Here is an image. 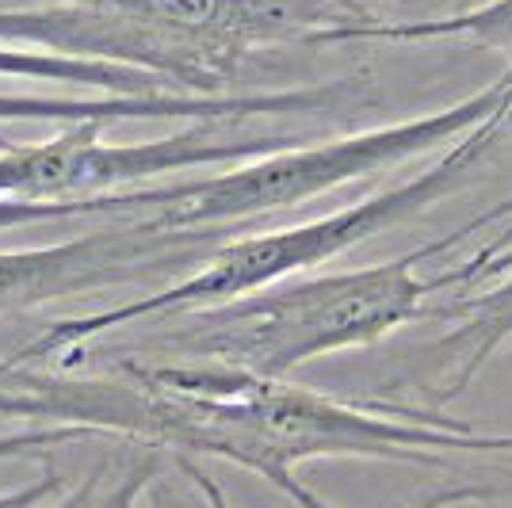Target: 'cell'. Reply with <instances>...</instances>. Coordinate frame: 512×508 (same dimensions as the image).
<instances>
[{"label":"cell","instance_id":"cell-1","mask_svg":"<svg viewBox=\"0 0 512 508\" xmlns=\"http://www.w3.org/2000/svg\"><path fill=\"white\" fill-rule=\"evenodd\" d=\"M46 417L169 459H222L299 508H333L302 486L314 459L440 466L444 455H512V432H482L436 409L352 402L291 379L180 356H119L104 375L62 371L46 386Z\"/></svg>","mask_w":512,"mask_h":508},{"label":"cell","instance_id":"cell-2","mask_svg":"<svg viewBox=\"0 0 512 508\" xmlns=\"http://www.w3.org/2000/svg\"><path fill=\"white\" fill-rule=\"evenodd\" d=\"M509 214L512 199H505L501 207H490L467 226L383 264L283 279L211 310L180 314V325L157 340V356L211 360L264 379H291V371L306 363L379 344L402 325L428 318L432 295L467 287L463 268L421 276V264Z\"/></svg>","mask_w":512,"mask_h":508},{"label":"cell","instance_id":"cell-3","mask_svg":"<svg viewBox=\"0 0 512 508\" xmlns=\"http://www.w3.org/2000/svg\"><path fill=\"white\" fill-rule=\"evenodd\" d=\"M509 130L512 111H493L486 123L467 130L463 138H455L425 172H417L409 180H398V184L375 191L360 203H348L341 211H329L321 218H306L295 226H279V230L264 233H245V237H226L188 276L172 279L169 287H161L153 295L46 325L39 337L16 348L20 367H39L50 360L62 363L104 333H119V329L138 325V321H169L180 314H195V310H211V306L264 291V287L283 283V279L318 272L321 264L337 260L341 253H352L356 245L379 237V233L398 230L402 222L425 214L432 203L463 191L470 184V176L478 172V165L490 157V149Z\"/></svg>","mask_w":512,"mask_h":508},{"label":"cell","instance_id":"cell-4","mask_svg":"<svg viewBox=\"0 0 512 508\" xmlns=\"http://www.w3.org/2000/svg\"><path fill=\"white\" fill-rule=\"evenodd\" d=\"M505 92H509V73L417 119L337 134L325 142H295L276 153H260L241 165H230L226 172L207 176V180H176V184L115 191V195H104V211L107 218L142 222L150 230L230 233L241 222L295 211L302 203L321 199L344 184H360L375 172H390L417 157H432L448 149L455 138L486 123L493 111H512L505 104Z\"/></svg>","mask_w":512,"mask_h":508},{"label":"cell","instance_id":"cell-5","mask_svg":"<svg viewBox=\"0 0 512 508\" xmlns=\"http://www.w3.org/2000/svg\"><path fill=\"white\" fill-rule=\"evenodd\" d=\"M107 123L62 127L43 142H0V199L77 203L115 191L146 188L150 180L203 165H241L260 153L302 142L295 134L245 130V123H192V127L130 146H107Z\"/></svg>","mask_w":512,"mask_h":508},{"label":"cell","instance_id":"cell-6","mask_svg":"<svg viewBox=\"0 0 512 508\" xmlns=\"http://www.w3.org/2000/svg\"><path fill=\"white\" fill-rule=\"evenodd\" d=\"M222 241L226 233L150 230L142 222L107 218L104 226L69 241L0 249V318L65 298L192 272Z\"/></svg>","mask_w":512,"mask_h":508},{"label":"cell","instance_id":"cell-7","mask_svg":"<svg viewBox=\"0 0 512 508\" xmlns=\"http://www.w3.org/2000/svg\"><path fill=\"white\" fill-rule=\"evenodd\" d=\"M104 8L184 43L226 92L256 54L310 46L333 27H367L379 16L360 0H62Z\"/></svg>","mask_w":512,"mask_h":508},{"label":"cell","instance_id":"cell-8","mask_svg":"<svg viewBox=\"0 0 512 508\" xmlns=\"http://www.w3.org/2000/svg\"><path fill=\"white\" fill-rule=\"evenodd\" d=\"M375 104L367 73H352L329 85L276 88V92H153V96H43V92H0V123H142V119H184V123H249V119H337Z\"/></svg>","mask_w":512,"mask_h":508},{"label":"cell","instance_id":"cell-9","mask_svg":"<svg viewBox=\"0 0 512 508\" xmlns=\"http://www.w3.org/2000/svg\"><path fill=\"white\" fill-rule=\"evenodd\" d=\"M459 268L467 272V287L501 276V272H509V276L497 279L493 287L478 291V295L451 302V306H428V318H455V329L448 337L428 344L417 360L421 367L417 382L425 386L436 413L455 398H463L470 382L486 371V363L512 340V249L490 256V260L470 256Z\"/></svg>","mask_w":512,"mask_h":508},{"label":"cell","instance_id":"cell-10","mask_svg":"<svg viewBox=\"0 0 512 508\" xmlns=\"http://www.w3.org/2000/svg\"><path fill=\"white\" fill-rule=\"evenodd\" d=\"M459 43L490 46L505 54V73H512V0H482L474 8H459L451 16L428 20H375L367 27H333L310 39V46H348V43Z\"/></svg>","mask_w":512,"mask_h":508},{"label":"cell","instance_id":"cell-11","mask_svg":"<svg viewBox=\"0 0 512 508\" xmlns=\"http://www.w3.org/2000/svg\"><path fill=\"white\" fill-rule=\"evenodd\" d=\"M0 77L16 81H58V85L104 88L107 96H153V92H176L150 73L123 69V65L88 62V58H65L46 50H23V46L0 43Z\"/></svg>","mask_w":512,"mask_h":508},{"label":"cell","instance_id":"cell-12","mask_svg":"<svg viewBox=\"0 0 512 508\" xmlns=\"http://www.w3.org/2000/svg\"><path fill=\"white\" fill-rule=\"evenodd\" d=\"M169 455L146 444H130L127 459L100 466L81 489H73L58 508H138L150 486L165 474Z\"/></svg>","mask_w":512,"mask_h":508},{"label":"cell","instance_id":"cell-13","mask_svg":"<svg viewBox=\"0 0 512 508\" xmlns=\"http://www.w3.org/2000/svg\"><path fill=\"white\" fill-rule=\"evenodd\" d=\"M69 218H104V195L100 199H77V203L0 199V233L20 230V226H43V222H69Z\"/></svg>","mask_w":512,"mask_h":508},{"label":"cell","instance_id":"cell-14","mask_svg":"<svg viewBox=\"0 0 512 508\" xmlns=\"http://www.w3.org/2000/svg\"><path fill=\"white\" fill-rule=\"evenodd\" d=\"M77 440H100V436L88 428H77V424H31L20 432H4L0 436V463L23 459V455H46L54 447L77 444Z\"/></svg>","mask_w":512,"mask_h":508},{"label":"cell","instance_id":"cell-15","mask_svg":"<svg viewBox=\"0 0 512 508\" xmlns=\"http://www.w3.org/2000/svg\"><path fill=\"white\" fill-rule=\"evenodd\" d=\"M497 508L512 505V478L509 482H459V486H444L436 493L421 497L413 508Z\"/></svg>","mask_w":512,"mask_h":508},{"label":"cell","instance_id":"cell-16","mask_svg":"<svg viewBox=\"0 0 512 508\" xmlns=\"http://www.w3.org/2000/svg\"><path fill=\"white\" fill-rule=\"evenodd\" d=\"M172 466H176V470L184 474V482L195 489L199 508H234V505H230V497L222 493V486H218V482H214L211 474L195 463V459H172ZM150 508H184V505H180L169 489H165V482L157 478V482L150 486Z\"/></svg>","mask_w":512,"mask_h":508},{"label":"cell","instance_id":"cell-17","mask_svg":"<svg viewBox=\"0 0 512 508\" xmlns=\"http://www.w3.org/2000/svg\"><path fill=\"white\" fill-rule=\"evenodd\" d=\"M62 486H65L62 474H58L54 466H46L35 482H27V486H20V489L0 493V508H39L43 501H50L54 493H62Z\"/></svg>","mask_w":512,"mask_h":508},{"label":"cell","instance_id":"cell-18","mask_svg":"<svg viewBox=\"0 0 512 508\" xmlns=\"http://www.w3.org/2000/svg\"><path fill=\"white\" fill-rule=\"evenodd\" d=\"M505 249H512V214L505 218V226H501V233L497 237H490L478 253H474V260H490V256H497V253H505Z\"/></svg>","mask_w":512,"mask_h":508},{"label":"cell","instance_id":"cell-19","mask_svg":"<svg viewBox=\"0 0 512 508\" xmlns=\"http://www.w3.org/2000/svg\"><path fill=\"white\" fill-rule=\"evenodd\" d=\"M16 352H8V356H0V379H4V375H8V371H12V367H16Z\"/></svg>","mask_w":512,"mask_h":508},{"label":"cell","instance_id":"cell-20","mask_svg":"<svg viewBox=\"0 0 512 508\" xmlns=\"http://www.w3.org/2000/svg\"><path fill=\"white\" fill-rule=\"evenodd\" d=\"M505 104L512 107V73H509V92H505Z\"/></svg>","mask_w":512,"mask_h":508}]
</instances>
